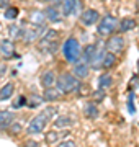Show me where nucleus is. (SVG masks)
<instances>
[{
	"label": "nucleus",
	"mask_w": 139,
	"mask_h": 147,
	"mask_svg": "<svg viewBox=\"0 0 139 147\" xmlns=\"http://www.w3.org/2000/svg\"><path fill=\"white\" fill-rule=\"evenodd\" d=\"M124 49V38L116 34V36H111L105 44V51H108L110 54H118Z\"/></svg>",
	"instance_id": "nucleus-6"
},
{
	"label": "nucleus",
	"mask_w": 139,
	"mask_h": 147,
	"mask_svg": "<svg viewBox=\"0 0 139 147\" xmlns=\"http://www.w3.org/2000/svg\"><path fill=\"white\" fill-rule=\"evenodd\" d=\"M5 72H7V65H5V64L0 62V77H2V75H3Z\"/></svg>",
	"instance_id": "nucleus-33"
},
{
	"label": "nucleus",
	"mask_w": 139,
	"mask_h": 147,
	"mask_svg": "<svg viewBox=\"0 0 139 147\" xmlns=\"http://www.w3.org/2000/svg\"><path fill=\"white\" fill-rule=\"evenodd\" d=\"M133 98H134V93L131 92L129 93V100H128V110L129 113H134V105H133Z\"/></svg>",
	"instance_id": "nucleus-31"
},
{
	"label": "nucleus",
	"mask_w": 139,
	"mask_h": 147,
	"mask_svg": "<svg viewBox=\"0 0 139 147\" xmlns=\"http://www.w3.org/2000/svg\"><path fill=\"white\" fill-rule=\"evenodd\" d=\"M61 137H62V134H59V132H56V131H51V132L46 134V142H49V144H51V142H57Z\"/></svg>",
	"instance_id": "nucleus-25"
},
{
	"label": "nucleus",
	"mask_w": 139,
	"mask_h": 147,
	"mask_svg": "<svg viewBox=\"0 0 139 147\" xmlns=\"http://www.w3.org/2000/svg\"><path fill=\"white\" fill-rule=\"evenodd\" d=\"M115 64H116V56H115V54L107 53V54H105V57H103L102 69H111Z\"/></svg>",
	"instance_id": "nucleus-21"
},
{
	"label": "nucleus",
	"mask_w": 139,
	"mask_h": 147,
	"mask_svg": "<svg viewBox=\"0 0 139 147\" xmlns=\"http://www.w3.org/2000/svg\"><path fill=\"white\" fill-rule=\"evenodd\" d=\"M16 16H18V8H16V7L7 8V11H5V18L7 20H15Z\"/></svg>",
	"instance_id": "nucleus-26"
},
{
	"label": "nucleus",
	"mask_w": 139,
	"mask_h": 147,
	"mask_svg": "<svg viewBox=\"0 0 139 147\" xmlns=\"http://www.w3.org/2000/svg\"><path fill=\"white\" fill-rule=\"evenodd\" d=\"M56 115V108L54 106H48L46 110H43L38 116H34L31 121H30V124L26 127V132L28 134H39V132L44 131V127L46 124L49 123L51 119V116Z\"/></svg>",
	"instance_id": "nucleus-1"
},
{
	"label": "nucleus",
	"mask_w": 139,
	"mask_h": 147,
	"mask_svg": "<svg viewBox=\"0 0 139 147\" xmlns=\"http://www.w3.org/2000/svg\"><path fill=\"white\" fill-rule=\"evenodd\" d=\"M74 124V119L70 116H57L54 121V126L56 127H69Z\"/></svg>",
	"instance_id": "nucleus-18"
},
{
	"label": "nucleus",
	"mask_w": 139,
	"mask_h": 147,
	"mask_svg": "<svg viewBox=\"0 0 139 147\" xmlns=\"http://www.w3.org/2000/svg\"><path fill=\"white\" fill-rule=\"evenodd\" d=\"M44 16L51 21H61V11H57L56 7H49L44 10Z\"/></svg>",
	"instance_id": "nucleus-20"
},
{
	"label": "nucleus",
	"mask_w": 139,
	"mask_h": 147,
	"mask_svg": "<svg viewBox=\"0 0 139 147\" xmlns=\"http://www.w3.org/2000/svg\"><path fill=\"white\" fill-rule=\"evenodd\" d=\"M84 115H85V118H88V119H96V118L100 116V110H98L96 103H93V101L85 103V106H84Z\"/></svg>",
	"instance_id": "nucleus-10"
},
{
	"label": "nucleus",
	"mask_w": 139,
	"mask_h": 147,
	"mask_svg": "<svg viewBox=\"0 0 139 147\" xmlns=\"http://www.w3.org/2000/svg\"><path fill=\"white\" fill-rule=\"evenodd\" d=\"M62 54L67 62L70 64H77L79 59H80V54H82V46L80 42L77 41L75 38H67L62 46Z\"/></svg>",
	"instance_id": "nucleus-4"
},
{
	"label": "nucleus",
	"mask_w": 139,
	"mask_h": 147,
	"mask_svg": "<svg viewBox=\"0 0 139 147\" xmlns=\"http://www.w3.org/2000/svg\"><path fill=\"white\" fill-rule=\"evenodd\" d=\"M98 20H100V15H98V11L93 10V8H87L85 11H82V15H80L82 25H85V26H92V25H95Z\"/></svg>",
	"instance_id": "nucleus-7"
},
{
	"label": "nucleus",
	"mask_w": 139,
	"mask_h": 147,
	"mask_svg": "<svg viewBox=\"0 0 139 147\" xmlns=\"http://www.w3.org/2000/svg\"><path fill=\"white\" fill-rule=\"evenodd\" d=\"M41 85L44 88H51L56 85V74L53 70H46V72L41 75Z\"/></svg>",
	"instance_id": "nucleus-14"
},
{
	"label": "nucleus",
	"mask_w": 139,
	"mask_h": 147,
	"mask_svg": "<svg viewBox=\"0 0 139 147\" xmlns=\"http://www.w3.org/2000/svg\"><path fill=\"white\" fill-rule=\"evenodd\" d=\"M10 34L13 38H18V36H20V28L16 26V25H11V26H10Z\"/></svg>",
	"instance_id": "nucleus-30"
},
{
	"label": "nucleus",
	"mask_w": 139,
	"mask_h": 147,
	"mask_svg": "<svg viewBox=\"0 0 139 147\" xmlns=\"http://www.w3.org/2000/svg\"><path fill=\"white\" fill-rule=\"evenodd\" d=\"M8 3H10V0H0V8H5V7H8Z\"/></svg>",
	"instance_id": "nucleus-34"
},
{
	"label": "nucleus",
	"mask_w": 139,
	"mask_h": 147,
	"mask_svg": "<svg viewBox=\"0 0 139 147\" xmlns=\"http://www.w3.org/2000/svg\"><path fill=\"white\" fill-rule=\"evenodd\" d=\"M75 3H77V0H62V11L61 13L64 16H69L75 10Z\"/></svg>",
	"instance_id": "nucleus-19"
},
{
	"label": "nucleus",
	"mask_w": 139,
	"mask_h": 147,
	"mask_svg": "<svg viewBox=\"0 0 139 147\" xmlns=\"http://www.w3.org/2000/svg\"><path fill=\"white\" fill-rule=\"evenodd\" d=\"M118 28V20L111 15H105L100 20V25H98V34L100 36H110L115 30Z\"/></svg>",
	"instance_id": "nucleus-5"
},
{
	"label": "nucleus",
	"mask_w": 139,
	"mask_h": 147,
	"mask_svg": "<svg viewBox=\"0 0 139 147\" xmlns=\"http://www.w3.org/2000/svg\"><path fill=\"white\" fill-rule=\"evenodd\" d=\"M13 121H15V115L11 111H0V129H8V126Z\"/></svg>",
	"instance_id": "nucleus-12"
},
{
	"label": "nucleus",
	"mask_w": 139,
	"mask_h": 147,
	"mask_svg": "<svg viewBox=\"0 0 139 147\" xmlns=\"http://www.w3.org/2000/svg\"><path fill=\"white\" fill-rule=\"evenodd\" d=\"M103 98H105V90L102 88H98L96 92L92 93V101L93 103H100V101H103Z\"/></svg>",
	"instance_id": "nucleus-23"
},
{
	"label": "nucleus",
	"mask_w": 139,
	"mask_h": 147,
	"mask_svg": "<svg viewBox=\"0 0 139 147\" xmlns=\"http://www.w3.org/2000/svg\"><path fill=\"white\" fill-rule=\"evenodd\" d=\"M57 147H77V144H75V141H72V139H65V141L59 142Z\"/></svg>",
	"instance_id": "nucleus-29"
},
{
	"label": "nucleus",
	"mask_w": 139,
	"mask_h": 147,
	"mask_svg": "<svg viewBox=\"0 0 139 147\" xmlns=\"http://www.w3.org/2000/svg\"><path fill=\"white\" fill-rule=\"evenodd\" d=\"M41 101H43V98H41V96H36V95H33L31 100L26 101V105L30 106V108H38V106L41 105Z\"/></svg>",
	"instance_id": "nucleus-27"
},
{
	"label": "nucleus",
	"mask_w": 139,
	"mask_h": 147,
	"mask_svg": "<svg viewBox=\"0 0 139 147\" xmlns=\"http://www.w3.org/2000/svg\"><path fill=\"white\" fill-rule=\"evenodd\" d=\"M26 101H28V98L25 96V95H22V96H20V98L13 103V108H22V106L26 105Z\"/></svg>",
	"instance_id": "nucleus-28"
},
{
	"label": "nucleus",
	"mask_w": 139,
	"mask_h": 147,
	"mask_svg": "<svg viewBox=\"0 0 139 147\" xmlns=\"http://www.w3.org/2000/svg\"><path fill=\"white\" fill-rule=\"evenodd\" d=\"M51 2H53V3H54V5H57V3H59V2H62V0H51Z\"/></svg>",
	"instance_id": "nucleus-35"
},
{
	"label": "nucleus",
	"mask_w": 139,
	"mask_h": 147,
	"mask_svg": "<svg viewBox=\"0 0 139 147\" xmlns=\"http://www.w3.org/2000/svg\"><path fill=\"white\" fill-rule=\"evenodd\" d=\"M134 26H136V21H134L133 18H123V20L118 23V30L121 33L129 31V30H133Z\"/></svg>",
	"instance_id": "nucleus-16"
},
{
	"label": "nucleus",
	"mask_w": 139,
	"mask_h": 147,
	"mask_svg": "<svg viewBox=\"0 0 139 147\" xmlns=\"http://www.w3.org/2000/svg\"><path fill=\"white\" fill-rule=\"evenodd\" d=\"M23 147H41V146H39V142H38V141H33V139H30V141L25 142V146H23Z\"/></svg>",
	"instance_id": "nucleus-32"
},
{
	"label": "nucleus",
	"mask_w": 139,
	"mask_h": 147,
	"mask_svg": "<svg viewBox=\"0 0 139 147\" xmlns=\"http://www.w3.org/2000/svg\"><path fill=\"white\" fill-rule=\"evenodd\" d=\"M0 53H2L3 57L10 59L15 54V44H13V41L11 39H2L0 41Z\"/></svg>",
	"instance_id": "nucleus-8"
},
{
	"label": "nucleus",
	"mask_w": 139,
	"mask_h": 147,
	"mask_svg": "<svg viewBox=\"0 0 139 147\" xmlns=\"http://www.w3.org/2000/svg\"><path fill=\"white\" fill-rule=\"evenodd\" d=\"M56 85H57V90L61 95L62 93L69 95V93H74V92H77V90L80 88V80L75 79L72 74L64 72L56 79Z\"/></svg>",
	"instance_id": "nucleus-2"
},
{
	"label": "nucleus",
	"mask_w": 139,
	"mask_h": 147,
	"mask_svg": "<svg viewBox=\"0 0 139 147\" xmlns=\"http://www.w3.org/2000/svg\"><path fill=\"white\" fill-rule=\"evenodd\" d=\"M13 92H15V85L11 84H7L2 87V90H0V100H8V98H11V95H13Z\"/></svg>",
	"instance_id": "nucleus-17"
},
{
	"label": "nucleus",
	"mask_w": 139,
	"mask_h": 147,
	"mask_svg": "<svg viewBox=\"0 0 139 147\" xmlns=\"http://www.w3.org/2000/svg\"><path fill=\"white\" fill-rule=\"evenodd\" d=\"M22 129H23V126L20 124V123H15V121H13L10 126H8V132H10L11 136H16V134H20V132H22Z\"/></svg>",
	"instance_id": "nucleus-24"
},
{
	"label": "nucleus",
	"mask_w": 139,
	"mask_h": 147,
	"mask_svg": "<svg viewBox=\"0 0 139 147\" xmlns=\"http://www.w3.org/2000/svg\"><path fill=\"white\" fill-rule=\"evenodd\" d=\"M59 31L56 30H48L44 33L41 39L38 41V47L43 51V53H48V54H56L59 49Z\"/></svg>",
	"instance_id": "nucleus-3"
},
{
	"label": "nucleus",
	"mask_w": 139,
	"mask_h": 147,
	"mask_svg": "<svg viewBox=\"0 0 139 147\" xmlns=\"http://www.w3.org/2000/svg\"><path fill=\"white\" fill-rule=\"evenodd\" d=\"M96 51V44H87L84 49H82V59H84V64H90V61L93 59Z\"/></svg>",
	"instance_id": "nucleus-15"
},
{
	"label": "nucleus",
	"mask_w": 139,
	"mask_h": 147,
	"mask_svg": "<svg viewBox=\"0 0 139 147\" xmlns=\"http://www.w3.org/2000/svg\"><path fill=\"white\" fill-rule=\"evenodd\" d=\"M105 49H103L102 44H96V51H95V56L93 59L90 61L92 64V69H102V62H103V57H105Z\"/></svg>",
	"instance_id": "nucleus-9"
},
{
	"label": "nucleus",
	"mask_w": 139,
	"mask_h": 147,
	"mask_svg": "<svg viewBox=\"0 0 139 147\" xmlns=\"http://www.w3.org/2000/svg\"><path fill=\"white\" fill-rule=\"evenodd\" d=\"M43 101H46V103H53V101H57L59 98H61V93H59L57 88H54V87H51V88H46L43 93Z\"/></svg>",
	"instance_id": "nucleus-13"
},
{
	"label": "nucleus",
	"mask_w": 139,
	"mask_h": 147,
	"mask_svg": "<svg viewBox=\"0 0 139 147\" xmlns=\"http://www.w3.org/2000/svg\"><path fill=\"white\" fill-rule=\"evenodd\" d=\"M98 85H100V88H108V87H111L113 85V77L110 74H103L100 75V79H98Z\"/></svg>",
	"instance_id": "nucleus-22"
},
{
	"label": "nucleus",
	"mask_w": 139,
	"mask_h": 147,
	"mask_svg": "<svg viewBox=\"0 0 139 147\" xmlns=\"http://www.w3.org/2000/svg\"><path fill=\"white\" fill-rule=\"evenodd\" d=\"M41 2H51V0H41Z\"/></svg>",
	"instance_id": "nucleus-36"
},
{
	"label": "nucleus",
	"mask_w": 139,
	"mask_h": 147,
	"mask_svg": "<svg viewBox=\"0 0 139 147\" xmlns=\"http://www.w3.org/2000/svg\"><path fill=\"white\" fill-rule=\"evenodd\" d=\"M88 72H90V69H88V65L87 64H84V62H77L74 65V75L75 79H79V80H82V79H87L88 77Z\"/></svg>",
	"instance_id": "nucleus-11"
}]
</instances>
